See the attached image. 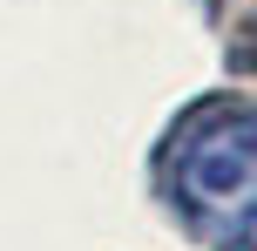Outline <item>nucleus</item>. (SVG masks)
I'll return each mask as SVG.
<instances>
[{"mask_svg":"<svg viewBox=\"0 0 257 251\" xmlns=\"http://www.w3.org/2000/svg\"><path fill=\"white\" fill-rule=\"evenodd\" d=\"M176 190L203 224L257 231V116H230L217 129L190 136L176 163Z\"/></svg>","mask_w":257,"mask_h":251,"instance_id":"obj_1","label":"nucleus"},{"mask_svg":"<svg viewBox=\"0 0 257 251\" xmlns=\"http://www.w3.org/2000/svg\"><path fill=\"white\" fill-rule=\"evenodd\" d=\"M230 251H257V244H250V238H237V244H230Z\"/></svg>","mask_w":257,"mask_h":251,"instance_id":"obj_2","label":"nucleus"}]
</instances>
